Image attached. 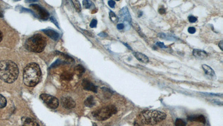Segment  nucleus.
Segmentation results:
<instances>
[{
  "instance_id": "1",
  "label": "nucleus",
  "mask_w": 223,
  "mask_h": 126,
  "mask_svg": "<svg viewBox=\"0 0 223 126\" xmlns=\"http://www.w3.org/2000/svg\"><path fill=\"white\" fill-rule=\"evenodd\" d=\"M19 73V67L14 62L6 60L0 61V79L11 84L15 81Z\"/></svg>"
},
{
  "instance_id": "2",
  "label": "nucleus",
  "mask_w": 223,
  "mask_h": 126,
  "mask_svg": "<svg viewBox=\"0 0 223 126\" xmlns=\"http://www.w3.org/2000/svg\"><path fill=\"white\" fill-rule=\"evenodd\" d=\"M41 79L40 66L36 63H30L25 67L23 73L24 84L29 87H34Z\"/></svg>"
},
{
  "instance_id": "3",
  "label": "nucleus",
  "mask_w": 223,
  "mask_h": 126,
  "mask_svg": "<svg viewBox=\"0 0 223 126\" xmlns=\"http://www.w3.org/2000/svg\"><path fill=\"white\" fill-rule=\"evenodd\" d=\"M166 118L165 113L155 110H148L142 112L139 115V118L143 124L147 125H155L162 122Z\"/></svg>"
},
{
  "instance_id": "4",
  "label": "nucleus",
  "mask_w": 223,
  "mask_h": 126,
  "mask_svg": "<svg viewBox=\"0 0 223 126\" xmlns=\"http://www.w3.org/2000/svg\"><path fill=\"white\" fill-rule=\"evenodd\" d=\"M46 44V39L41 34H36L26 41L25 47L30 52L40 53L44 51Z\"/></svg>"
},
{
  "instance_id": "5",
  "label": "nucleus",
  "mask_w": 223,
  "mask_h": 126,
  "mask_svg": "<svg viewBox=\"0 0 223 126\" xmlns=\"http://www.w3.org/2000/svg\"><path fill=\"white\" fill-rule=\"evenodd\" d=\"M117 110L116 106L111 105L94 111L92 113V115L98 121H106L117 113Z\"/></svg>"
},
{
  "instance_id": "6",
  "label": "nucleus",
  "mask_w": 223,
  "mask_h": 126,
  "mask_svg": "<svg viewBox=\"0 0 223 126\" xmlns=\"http://www.w3.org/2000/svg\"><path fill=\"white\" fill-rule=\"evenodd\" d=\"M40 99L44 102L45 105L49 108L55 109L59 104V102L57 98L47 94H42L40 96Z\"/></svg>"
},
{
  "instance_id": "7",
  "label": "nucleus",
  "mask_w": 223,
  "mask_h": 126,
  "mask_svg": "<svg viewBox=\"0 0 223 126\" xmlns=\"http://www.w3.org/2000/svg\"><path fill=\"white\" fill-rule=\"evenodd\" d=\"M30 8L35 12L37 17L42 20H47L49 17V12L40 5L37 4H32L30 5Z\"/></svg>"
},
{
  "instance_id": "8",
  "label": "nucleus",
  "mask_w": 223,
  "mask_h": 126,
  "mask_svg": "<svg viewBox=\"0 0 223 126\" xmlns=\"http://www.w3.org/2000/svg\"><path fill=\"white\" fill-rule=\"evenodd\" d=\"M61 104L67 109H72L76 107V102L70 97H64L61 98Z\"/></svg>"
},
{
  "instance_id": "9",
  "label": "nucleus",
  "mask_w": 223,
  "mask_h": 126,
  "mask_svg": "<svg viewBox=\"0 0 223 126\" xmlns=\"http://www.w3.org/2000/svg\"><path fill=\"white\" fill-rule=\"evenodd\" d=\"M82 86L84 89L88 91H92L94 93L97 92V87L87 79H84L82 82Z\"/></svg>"
},
{
  "instance_id": "10",
  "label": "nucleus",
  "mask_w": 223,
  "mask_h": 126,
  "mask_svg": "<svg viewBox=\"0 0 223 126\" xmlns=\"http://www.w3.org/2000/svg\"><path fill=\"white\" fill-rule=\"evenodd\" d=\"M120 15L121 17L125 21H128L129 23H131L132 18L130 15V13L128 11L127 7H124L122 8L120 11Z\"/></svg>"
},
{
  "instance_id": "11",
  "label": "nucleus",
  "mask_w": 223,
  "mask_h": 126,
  "mask_svg": "<svg viewBox=\"0 0 223 126\" xmlns=\"http://www.w3.org/2000/svg\"><path fill=\"white\" fill-rule=\"evenodd\" d=\"M202 67L205 72V73L207 75V76L211 79H215L216 78L215 72L210 66L207 65H203L202 66Z\"/></svg>"
},
{
  "instance_id": "12",
  "label": "nucleus",
  "mask_w": 223,
  "mask_h": 126,
  "mask_svg": "<svg viewBox=\"0 0 223 126\" xmlns=\"http://www.w3.org/2000/svg\"><path fill=\"white\" fill-rule=\"evenodd\" d=\"M43 32L46 35H48V37H50L54 41L58 40L60 36L59 33L52 29H45Z\"/></svg>"
},
{
  "instance_id": "13",
  "label": "nucleus",
  "mask_w": 223,
  "mask_h": 126,
  "mask_svg": "<svg viewBox=\"0 0 223 126\" xmlns=\"http://www.w3.org/2000/svg\"><path fill=\"white\" fill-rule=\"evenodd\" d=\"M192 54L195 57L199 59H204L207 57V53L205 51L201 49H194Z\"/></svg>"
},
{
  "instance_id": "14",
  "label": "nucleus",
  "mask_w": 223,
  "mask_h": 126,
  "mask_svg": "<svg viewBox=\"0 0 223 126\" xmlns=\"http://www.w3.org/2000/svg\"><path fill=\"white\" fill-rule=\"evenodd\" d=\"M188 119L190 121L200 122L203 124H205L206 123V119L203 115H195L190 116L188 117Z\"/></svg>"
},
{
  "instance_id": "15",
  "label": "nucleus",
  "mask_w": 223,
  "mask_h": 126,
  "mask_svg": "<svg viewBox=\"0 0 223 126\" xmlns=\"http://www.w3.org/2000/svg\"><path fill=\"white\" fill-rule=\"evenodd\" d=\"M133 55L137 58V60H138L144 63H147L149 62L148 57L144 54L139 53V52H134Z\"/></svg>"
},
{
  "instance_id": "16",
  "label": "nucleus",
  "mask_w": 223,
  "mask_h": 126,
  "mask_svg": "<svg viewBox=\"0 0 223 126\" xmlns=\"http://www.w3.org/2000/svg\"><path fill=\"white\" fill-rule=\"evenodd\" d=\"M22 126H40L37 122L31 118H25L23 120Z\"/></svg>"
},
{
  "instance_id": "17",
  "label": "nucleus",
  "mask_w": 223,
  "mask_h": 126,
  "mask_svg": "<svg viewBox=\"0 0 223 126\" xmlns=\"http://www.w3.org/2000/svg\"><path fill=\"white\" fill-rule=\"evenodd\" d=\"M158 36L161 39H165L167 41H175L177 40V38L175 37H172L170 35H168L167 34H165L164 33H159L158 34Z\"/></svg>"
},
{
  "instance_id": "18",
  "label": "nucleus",
  "mask_w": 223,
  "mask_h": 126,
  "mask_svg": "<svg viewBox=\"0 0 223 126\" xmlns=\"http://www.w3.org/2000/svg\"><path fill=\"white\" fill-rule=\"evenodd\" d=\"M85 106L88 107H92L95 105V102L93 97L90 96L88 98L86 99V100L84 102Z\"/></svg>"
},
{
  "instance_id": "19",
  "label": "nucleus",
  "mask_w": 223,
  "mask_h": 126,
  "mask_svg": "<svg viewBox=\"0 0 223 126\" xmlns=\"http://www.w3.org/2000/svg\"><path fill=\"white\" fill-rule=\"evenodd\" d=\"M73 74L69 72H64L60 76L61 79L65 81H70L73 78Z\"/></svg>"
},
{
  "instance_id": "20",
  "label": "nucleus",
  "mask_w": 223,
  "mask_h": 126,
  "mask_svg": "<svg viewBox=\"0 0 223 126\" xmlns=\"http://www.w3.org/2000/svg\"><path fill=\"white\" fill-rule=\"evenodd\" d=\"M75 71L76 74L79 76H82L85 72V69L84 68L83 66L80 65H77L76 66Z\"/></svg>"
},
{
  "instance_id": "21",
  "label": "nucleus",
  "mask_w": 223,
  "mask_h": 126,
  "mask_svg": "<svg viewBox=\"0 0 223 126\" xmlns=\"http://www.w3.org/2000/svg\"><path fill=\"white\" fill-rule=\"evenodd\" d=\"M7 100L3 95L0 94V109L3 108L6 106Z\"/></svg>"
},
{
  "instance_id": "22",
  "label": "nucleus",
  "mask_w": 223,
  "mask_h": 126,
  "mask_svg": "<svg viewBox=\"0 0 223 126\" xmlns=\"http://www.w3.org/2000/svg\"><path fill=\"white\" fill-rule=\"evenodd\" d=\"M132 26L133 27V29H135V31L138 33L141 36L143 37L144 34H143V33H142V31H141V29L140 28L139 25L137 23H132Z\"/></svg>"
},
{
  "instance_id": "23",
  "label": "nucleus",
  "mask_w": 223,
  "mask_h": 126,
  "mask_svg": "<svg viewBox=\"0 0 223 126\" xmlns=\"http://www.w3.org/2000/svg\"><path fill=\"white\" fill-rule=\"evenodd\" d=\"M72 3L74 5V7L76 8V11L77 12H80L82 10V8L79 2L78 1H72Z\"/></svg>"
},
{
  "instance_id": "24",
  "label": "nucleus",
  "mask_w": 223,
  "mask_h": 126,
  "mask_svg": "<svg viewBox=\"0 0 223 126\" xmlns=\"http://www.w3.org/2000/svg\"><path fill=\"white\" fill-rule=\"evenodd\" d=\"M109 17L113 23H117L118 21V17L116 16V14L113 11L109 12Z\"/></svg>"
},
{
  "instance_id": "25",
  "label": "nucleus",
  "mask_w": 223,
  "mask_h": 126,
  "mask_svg": "<svg viewBox=\"0 0 223 126\" xmlns=\"http://www.w3.org/2000/svg\"><path fill=\"white\" fill-rule=\"evenodd\" d=\"M176 126H186V122L181 119L177 118L175 121Z\"/></svg>"
},
{
  "instance_id": "26",
  "label": "nucleus",
  "mask_w": 223,
  "mask_h": 126,
  "mask_svg": "<svg viewBox=\"0 0 223 126\" xmlns=\"http://www.w3.org/2000/svg\"><path fill=\"white\" fill-rule=\"evenodd\" d=\"M83 4L84 7L87 8H90L91 7L92 5L93 4L91 1H86V0L85 1H83Z\"/></svg>"
},
{
  "instance_id": "27",
  "label": "nucleus",
  "mask_w": 223,
  "mask_h": 126,
  "mask_svg": "<svg viewBox=\"0 0 223 126\" xmlns=\"http://www.w3.org/2000/svg\"><path fill=\"white\" fill-rule=\"evenodd\" d=\"M188 19H189V22H190L191 23H195L196 21L198 20L197 18L196 17H194V16H190L188 17Z\"/></svg>"
},
{
  "instance_id": "28",
  "label": "nucleus",
  "mask_w": 223,
  "mask_h": 126,
  "mask_svg": "<svg viewBox=\"0 0 223 126\" xmlns=\"http://www.w3.org/2000/svg\"><path fill=\"white\" fill-rule=\"evenodd\" d=\"M97 21L96 19H93V20H92L91 24H90V26H91V28H96L97 26Z\"/></svg>"
},
{
  "instance_id": "29",
  "label": "nucleus",
  "mask_w": 223,
  "mask_h": 126,
  "mask_svg": "<svg viewBox=\"0 0 223 126\" xmlns=\"http://www.w3.org/2000/svg\"><path fill=\"white\" fill-rule=\"evenodd\" d=\"M108 5L109 6V7H111V8H114L115 7L116 2L114 1H109L108 2Z\"/></svg>"
},
{
  "instance_id": "30",
  "label": "nucleus",
  "mask_w": 223,
  "mask_h": 126,
  "mask_svg": "<svg viewBox=\"0 0 223 126\" xmlns=\"http://www.w3.org/2000/svg\"><path fill=\"white\" fill-rule=\"evenodd\" d=\"M188 32L190 34H194L196 32V29L194 27H189L188 28Z\"/></svg>"
},
{
  "instance_id": "31",
  "label": "nucleus",
  "mask_w": 223,
  "mask_h": 126,
  "mask_svg": "<svg viewBox=\"0 0 223 126\" xmlns=\"http://www.w3.org/2000/svg\"><path fill=\"white\" fill-rule=\"evenodd\" d=\"M156 45L161 48H166V47L163 44V43H162V42H157L156 43Z\"/></svg>"
},
{
  "instance_id": "32",
  "label": "nucleus",
  "mask_w": 223,
  "mask_h": 126,
  "mask_svg": "<svg viewBox=\"0 0 223 126\" xmlns=\"http://www.w3.org/2000/svg\"><path fill=\"white\" fill-rule=\"evenodd\" d=\"M124 24H122V23H120V24H118L117 25V28L118 29V30H122L124 28Z\"/></svg>"
},
{
  "instance_id": "33",
  "label": "nucleus",
  "mask_w": 223,
  "mask_h": 126,
  "mask_svg": "<svg viewBox=\"0 0 223 126\" xmlns=\"http://www.w3.org/2000/svg\"><path fill=\"white\" fill-rule=\"evenodd\" d=\"M159 12L160 14L163 15V14H164L166 12V10L164 8H159Z\"/></svg>"
},
{
  "instance_id": "34",
  "label": "nucleus",
  "mask_w": 223,
  "mask_h": 126,
  "mask_svg": "<svg viewBox=\"0 0 223 126\" xmlns=\"http://www.w3.org/2000/svg\"><path fill=\"white\" fill-rule=\"evenodd\" d=\"M219 48H220V49L222 51H223V41H221L219 43Z\"/></svg>"
},
{
  "instance_id": "35",
  "label": "nucleus",
  "mask_w": 223,
  "mask_h": 126,
  "mask_svg": "<svg viewBox=\"0 0 223 126\" xmlns=\"http://www.w3.org/2000/svg\"><path fill=\"white\" fill-rule=\"evenodd\" d=\"M99 35L100 36V37H106L107 35V34L106 33H104V32H102V33H100V34H99Z\"/></svg>"
},
{
  "instance_id": "36",
  "label": "nucleus",
  "mask_w": 223,
  "mask_h": 126,
  "mask_svg": "<svg viewBox=\"0 0 223 126\" xmlns=\"http://www.w3.org/2000/svg\"><path fill=\"white\" fill-rule=\"evenodd\" d=\"M2 38H3V34L2 33V32L0 30V42L2 40Z\"/></svg>"
},
{
  "instance_id": "37",
  "label": "nucleus",
  "mask_w": 223,
  "mask_h": 126,
  "mask_svg": "<svg viewBox=\"0 0 223 126\" xmlns=\"http://www.w3.org/2000/svg\"><path fill=\"white\" fill-rule=\"evenodd\" d=\"M3 17V13H2V11L1 8L0 7V17Z\"/></svg>"
},
{
  "instance_id": "38",
  "label": "nucleus",
  "mask_w": 223,
  "mask_h": 126,
  "mask_svg": "<svg viewBox=\"0 0 223 126\" xmlns=\"http://www.w3.org/2000/svg\"><path fill=\"white\" fill-rule=\"evenodd\" d=\"M139 126V125H135V126Z\"/></svg>"
}]
</instances>
